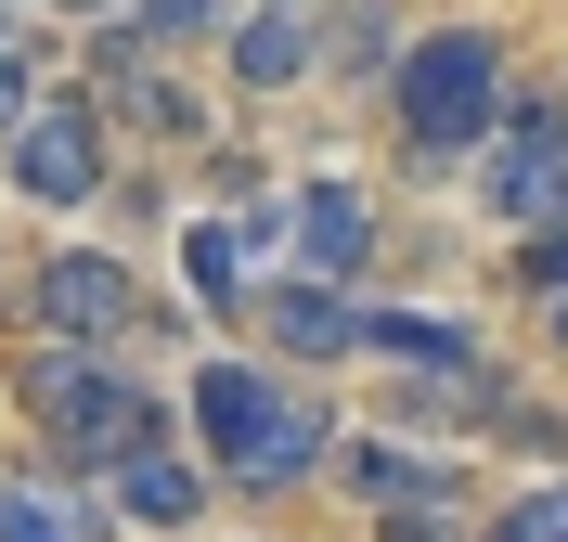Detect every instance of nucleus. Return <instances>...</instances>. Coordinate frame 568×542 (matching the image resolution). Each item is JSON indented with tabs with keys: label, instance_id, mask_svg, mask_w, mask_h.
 <instances>
[{
	"label": "nucleus",
	"instance_id": "nucleus-21",
	"mask_svg": "<svg viewBox=\"0 0 568 542\" xmlns=\"http://www.w3.org/2000/svg\"><path fill=\"white\" fill-rule=\"evenodd\" d=\"M556 349H568V297H556Z\"/></svg>",
	"mask_w": 568,
	"mask_h": 542
},
{
	"label": "nucleus",
	"instance_id": "nucleus-22",
	"mask_svg": "<svg viewBox=\"0 0 568 542\" xmlns=\"http://www.w3.org/2000/svg\"><path fill=\"white\" fill-rule=\"evenodd\" d=\"M297 13H323V0H297Z\"/></svg>",
	"mask_w": 568,
	"mask_h": 542
},
{
	"label": "nucleus",
	"instance_id": "nucleus-19",
	"mask_svg": "<svg viewBox=\"0 0 568 542\" xmlns=\"http://www.w3.org/2000/svg\"><path fill=\"white\" fill-rule=\"evenodd\" d=\"M0 52H13V65H39V0H0Z\"/></svg>",
	"mask_w": 568,
	"mask_h": 542
},
{
	"label": "nucleus",
	"instance_id": "nucleus-5",
	"mask_svg": "<svg viewBox=\"0 0 568 542\" xmlns=\"http://www.w3.org/2000/svg\"><path fill=\"white\" fill-rule=\"evenodd\" d=\"M465 168H478V207H491L504 233H556L568 219V104L556 91H517L504 130L465 155Z\"/></svg>",
	"mask_w": 568,
	"mask_h": 542
},
{
	"label": "nucleus",
	"instance_id": "nucleus-6",
	"mask_svg": "<svg viewBox=\"0 0 568 542\" xmlns=\"http://www.w3.org/2000/svg\"><path fill=\"white\" fill-rule=\"evenodd\" d=\"M27 310H39V336H78V349H116V336L142 324V285L116 272L104 246H65V258H39V272H27Z\"/></svg>",
	"mask_w": 568,
	"mask_h": 542
},
{
	"label": "nucleus",
	"instance_id": "nucleus-18",
	"mask_svg": "<svg viewBox=\"0 0 568 542\" xmlns=\"http://www.w3.org/2000/svg\"><path fill=\"white\" fill-rule=\"evenodd\" d=\"M27 104H39V65H13V52H0V143L27 130Z\"/></svg>",
	"mask_w": 568,
	"mask_h": 542
},
{
	"label": "nucleus",
	"instance_id": "nucleus-10",
	"mask_svg": "<svg viewBox=\"0 0 568 542\" xmlns=\"http://www.w3.org/2000/svg\"><path fill=\"white\" fill-rule=\"evenodd\" d=\"M258 336H272V361H349L362 349V297L336 272H284V285H258Z\"/></svg>",
	"mask_w": 568,
	"mask_h": 542
},
{
	"label": "nucleus",
	"instance_id": "nucleus-17",
	"mask_svg": "<svg viewBox=\"0 0 568 542\" xmlns=\"http://www.w3.org/2000/svg\"><path fill=\"white\" fill-rule=\"evenodd\" d=\"M517 285H530L542 310L568 297V219H556V233H517Z\"/></svg>",
	"mask_w": 568,
	"mask_h": 542
},
{
	"label": "nucleus",
	"instance_id": "nucleus-7",
	"mask_svg": "<svg viewBox=\"0 0 568 542\" xmlns=\"http://www.w3.org/2000/svg\"><path fill=\"white\" fill-rule=\"evenodd\" d=\"M220 65H233V91H311L323 78V13H297V0H233V27H220Z\"/></svg>",
	"mask_w": 568,
	"mask_h": 542
},
{
	"label": "nucleus",
	"instance_id": "nucleus-1",
	"mask_svg": "<svg viewBox=\"0 0 568 542\" xmlns=\"http://www.w3.org/2000/svg\"><path fill=\"white\" fill-rule=\"evenodd\" d=\"M181 413H194V452L220 466V491H246V504H284L336 466V413L311 388H284L272 361H194Z\"/></svg>",
	"mask_w": 568,
	"mask_h": 542
},
{
	"label": "nucleus",
	"instance_id": "nucleus-8",
	"mask_svg": "<svg viewBox=\"0 0 568 542\" xmlns=\"http://www.w3.org/2000/svg\"><path fill=\"white\" fill-rule=\"evenodd\" d=\"M284 246H297V272L362 285V258H375V194H362L349 168H311L297 194H284Z\"/></svg>",
	"mask_w": 568,
	"mask_h": 542
},
{
	"label": "nucleus",
	"instance_id": "nucleus-12",
	"mask_svg": "<svg viewBox=\"0 0 568 542\" xmlns=\"http://www.w3.org/2000/svg\"><path fill=\"white\" fill-rule=\"evenodd\" d=\"M336 478H349L375 517H388V504H453V491H465L439 452H400V439H336Z\"/></svg>",
	"mask_w": 568,
	"mask_h": 542
},
{
	"label": "nucleus",
	"instance_id": "nucleus-15",
	"mask_svg": "<svg viewBox=\"0 0 568 542\" xmlns=\"http://www.w3.org/2000/svg\"><path fill=\"white\" fill-rule=\"evenodd\" d=\"M130 27L155 39V52H194V39L233 27V0H130Z\"/></svg>",
	"mask_w": 568,
	"mask_h": 542
},
{
	"label": "nucleus",
	"instance_id": "nucleus-16",
	"mask_svg": "<svg viewBox=\"0 0 568 542\" xmlns=\"http://www.w3.org/2000/svg\"><path fill=\"white\" fill-rule=\"evenodd\" d=\"M478 542H568V478H542V491H517V504L491 517Z\"/></svg>",
	"mask_w": 568,
	"mask_h": 542
},
{
	"label": "nucleus",
	"instance_id": "nucleus-13",
	"mask_svg": "<svg viewBox=\"0 0 568 542\" xmlns=\"http://www.w3.org/2000/svg\"><path fill=\"white\" fill-rule=\"evenodd\" d=\"M0 542H104V504H78L52 478H0Z\"/></svg>",
	"mask_w": 568,
	"mask_h": 542
},
{
	"label": "nucleus",
	"instance_id": "nucleus-3",
	"mask_svg": "<svg viewBox=\"0 0 568 542\" xmlns=\"http://www.w3.org/2000/svg\"><path fill=\"white\" fill-rule=\"evenodd\" d=\"M504 104H517V65H504L491 27H426V39H400L388 116H400V143H414L426 168H465V155L504 130Z\"/></svg>",
	"mask_w": 568,
	"mask_h": 542
},
{
	"label": "nucleus",
	"instance_id": "nucleus-2",
	"mask_svg": "<svg viewBox=\"0 0 568 542\" xmlns=\"http://www.w3.org/2000/svg\"><path fill=\"white\" fill-rule=\"evenodd\" d=\"M27 427H39V452L65 478H104L116 452H142V439H169V388H142L116 349H78V336H52V349L27 361Z\"/></svg>",
	"mask_w": 568,
	"mask_h": 542
},
{
	"label": "nucleus",
	"instance_id": "nucleus-4",
	"mask_svg": "<svg viewBox=\"0 0 568 542\" xmlns=\"http://www.w3.org/2000/svg\"><path fill=\"white\" fill-rule=\"evenodd\" d=\"M0 181H13V207L78 219V207L116 181V116L91 104V91H39V104H27V130L0 143Z\"/></svg>",
	"mask_w": 568,
	"mask_h": 542
},
{
	"label": "nucleus",
	"instance_id": "nucleus-20",
	"mask_svg": "<svg viewBox=\"0 0 568 542\" xmlns=\"http://www.w3.org/2000/svg\"><path fill=\"white\" fill-rule=\"evenodd\" d=\"M52 13H65V27H91V13H130V0H52Z\"/></svg>",
	"mask_w": 568,
	"mask_h": 542
},
{
	"label": "nucleus",
	"instance_id": "nucleus-9",
	"mask_svg": "<svg viewBox=\"0 0 568 542\" xmlns=\"http://www.w3.org/2000/svg\"><path fill=\"white\" fill-rule=\"evenodd\" d=\"M104 491H116L130 530H194V517L220 504V466H207V452H181V439H142V452L104 466Z\"/></svg>",
	"mask_w": 568,
	"mask_h": 542
},
{
	"label": "nucleus",
	"instance_id": "nucleus-11",
	"mask_svg": "<svg viewBox=\"0 0 568 542\" xmlns=\"http://www.w3.org/2000/svg\"><path fill=\"white\" fill-rule=\"evenodd\" d=\"M362 349L388 375H426V388H478V336L439 324V310H362Z\"/></svg>",
	"mask_w": 568,
	"mask_h": 542
},
{
	"label": "nucleus",
	"instance_id": "nucleus-14",
	"mask_svg": "<svg viewBox=\"0 0 568 542\" xmlns=\"http://www.w3.org/2000/svg\"><path fill=\"white\" fill-rule=\"evenodd\" d=\"M388 65H400V27L375 13V0L323 13V78H388Z\"/></svg>",
	"mask_w": 568,
	"mask_h": 542
}]
</instances>
